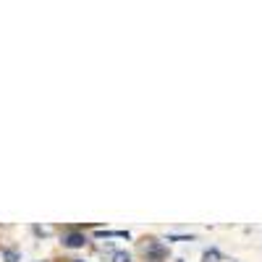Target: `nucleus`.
<instances>
[{"mask_svg": "<svg viewBox=\"0 0 262 262\" xmlns=\"http://www.w3.org/2000/svg\"><path fill=\"white\" fill-rule=\"evenodd\" d=\"M84 244H87V236L79 233V231L63 236V247H68V249H79V247H84Z\"/></svg>", "mask_w": 262, "mask_h": 262, "instance_id": "obj_1", "label": "nucleus"}, {"mask_svg": "<svg viewBox=\"0 0 262 262\" xmlns=\"http://www.w3.org/2000/svg\"><path fill=\"white\" fill-rule=\"evenodd\" d=\"M144 252H147V257H150L152 262H160V260L165 257V254H168V249H163L160 244H157V241H150Z\"/></svg>", "mask_w": 262, "mask_h": 262, "instance_id": "obj_2", "label": "nucleus"}, {"mask_svg": "<svg viewBox=\"0 0 262 262\" xmlns=\"http://www.w3.org/2000/svg\"><path fill=\"white\" fill-rule=\"evenodd\" d=\"M113 262H131L129 252H113Z\"/></svg>", "mask_w": 262, "mask_h": 262, "instance_id": "obj_3", "label": "nucleus"}, {"mask_svg": "<svg viewBox=\"0 0 262 262\" xmlns=\"http://www.w3.org/2000/svg\"><path fill=\"white\" fill-rule=\"evenodd\" d=\"M5 260H8V262H18V252H14V249H5Z\"/></svg>", "mask_w": 262, "mask_h": 262, "instance_id": "obj_4", "label": "nucleus"}, {"mask_svg": "<svg viewBox=\"0 0 262 262\" xmlns=\"http://www.w3.org/2000/svg\"><path fill=\"white\" fill-rule=\"evenodd\" d=\"M74 262H84V260H74Z\"/></svg>", "mask_w": 262, "mask_h": 262, "instance_id": "obj_5", "label": "nucleus"}]
</instances>
